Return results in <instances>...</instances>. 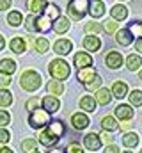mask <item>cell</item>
Returning a JSON list of instances; mask_svg holds the SVG:
<instances>
[{
	"instance_id": "obj_1",
	"label": "cell",
	"mask_w": 142,
	"mask_h": 153,
	"mask_svg": "<svg viewBox=\"0 0 142 153\" xmlns=\"http://www.w3.org/2000/svg\"><path fill=\"white\" fill-rule=\"evenodd\" d=\"M64 132H66V126L62 121H50L46 125V128L39 134V143L43 146H53L61 141Z\"/></svg>"
},
{
	"instance_id": "obj_2",
	"label": "cell",
	"mask_w": 142,
	"mask_h": 153,
	"mask_svg": "<svg viewBox=\"0 0 142 153\" xmlns=\"http://www.w3.org/2000/svg\"><path fill=\"white\" fill-rule=\"evenodd\" d=\"M48 71H50V75H52L53 80H59V82L70 78V75H71L70 64L64 59H53L50 62V66H48Z\"/></svg>"
},
{
	"instance_id": "obj_3",
	"label": "cell",
	"mask_w": 142,
	"mask_h": 153,
	"mask_svg": "<svg viewBox=\"0 0 142 153\" xmlns=\"http://www.w3.org/2000/svg\"><path fill=\"white\" fill-rule=\"evenodd\" d=\"M41 75L34 71V70H25L21 76H20V85L25 89V91H29V93H34L37 91L39 87H41Z\"/></svg>"
},
{
	"instance_id": "obj_4",
	"label": "cell",
	"mask_w": 142,
	"mask_h": 153,
	"mask_svg": "<svg viewBox=\"0 0 142 153\" xmlns=\"http://www.w3.org/2000/svg\"><path fill=\"white\" fill-rule=\"evenodd\" d=\"M87 9H89V0H70L68 16L73 22H78L87 14Z\"/></svg>"
},
{
	"instance_id": "obj_5",
	"label": "cell",
	"mask_w": 142,
	"mask_h": 153,
	"mask_svg": "<svg viewBox=\"0 0 142 153\" xmlns=\"http://www.w3.org/2000/svg\"><path fill=\"white\" fill-rule=\"evenodd\" d=\"M50 123V114L44 111V109H34L30 111V116H29V125L32 128H43Z\"/></svg>"
},
{
	"instance_id": "obj_6",
	"label": "cell",
	"mask_w": 142,
	"mask_h": 153,
	"mask_svg": "<svg viewBox=\"0 0 142 153\" xmlns=\"http://www.w3.org/2000/svg\"><path fill=\"white\" fill-rule=\"evenodd\" d=\"M105 64H106V68H110V70L123 68V55L117 50H110L105 55Z\"/></svg>"
},
{
	"instance_id": "obj_7",
	"label": "cell",
	"mask_w": 142,
	"mask_h": 153,
	"mask_svg": "<svg viewBox=\"0 0 142 153\" xmlns=\"http://www.w3.org/2000/svg\"><path fill=\"white\" fill-rule=\"evenodd\" d=\"M96 76H98V71H96V68H92V66L80 68V70H78V73H76L78 82H82L84 85H85V84H89V82H92Z\"/></svg>"
},
{
	"instance_id": "obj_8",
	"label": "cell",
	"mask_w": 142,
	"mask_h": 153,
	"mask_svg": "<svg viewBox=\"0 0 142 153\" xmlns=\"http://www.w3.org/2000/svg\"><path fill=\"white\" fill-rule=\"evenodd\" d=\"M41 105H43V109H44L48 114L57 112V111L61 109V102H59V98H57V96H53V94L44 96V98L41 100Z\"/></svg>"
},
{
	"instance_id": "obj_9",
	"label": "cell",
	"mask_w": 142,
	"mask_h": 153,
	"mask_svg": "<svg viewBox=\"0 0 142 153\" xmlns=\"http://www.w3.org/2000/svg\"><path fill=\"white\" fill-rule=\"evenodd\" d=\"M87 13L92 18H101L105 14V2L103 0H89V9Z\"/></svg>"
},
{
	"instance_id": "obj_10",
	"label": "cell",
	"mask_w": 142,
	"mask_h": 153,
	"mask_svg": "<svg viewBox=\"0 0 142 153\" xmlns=\"http://www.w3.org/2000/svg\"><path fill=\"white\" fill-rule=\"evenodd\" d=\"M84 48H85L87 52H98V50L101 48V39H100V36H96V34H87V36L84 38Z\"/></svg>"
},
{
	"instance_id": "obj_11",
	"label": "cell",
	"mask_w": 142,
	"mask_h": 153,
	"mask_svg": "<svg viewBox=\"0 0 142 153\" xmlns=\"http://www.w3.org/2000/svg\"><path fill=\"white\" fill-rule=\"evenodd\" d=\"M53 50H55L57 55H68L73 50V41H70V39H66V38L57 39L55 45H53Z\"/></svg>"
},
{
	"instance_id": "obj_12",
	"label": "cell",
	"mask_w": 142,
	"mask_h": 153,
	"mask_svg": "<svg viewBox=\"0 0 142 153\" xmlns=\"http://www.w3.org/2000/svg\"><path fill=\"white\" fill-rule=\"evenodd\" d=\"M52 20L44 14V13H41V14H37L36 16V30L37 32H48V30H52Z\"/></svg>"
},
{
	"instance_id": "obj_13",
	"label": "cell",
	"mask_w": 142,
	"mask_h": 153,
	"mask_svg": "<svg viewBox=\"0 0 142 153\" xmlns=\"http://www.w3.org/2000/svg\"><path fill=\"white\" fill-rule=\"evenodd\" d=\"M73 62H75V66H76L78 70H80V68H87V66H92V57H91V53H87V52H76Z\"/></svg>"
},
{
	"instance_id": "obj_14",
	"label": "cell",
	"mask_w": 142,
	"mask_h": 153,
	"mask_svg": "<svg viewBox=\"0 0 142 153\" xmlns=\"http://www.w3.org/2000/svg\"><path fill=\"white\" fill-rule=\"evenodd\" d=\"M89 123H91V119L85 116V112H76V114L71 116V125H73V128H76V130L87 128Z\"/></svg>"
},
{
	"instance_id": "obj_15",
	"label": "cell",
	"mask_w": 142,
	"mask_h": 153,
	"mask_svg": "<svg viewBox=\"0 0 142 153\" xmlns=\"http://www.w3.org/2000/svg\"><path fill=\"white\" fill-rule=\"evenodd\" d=\"M115 41H117V45H121V46H130V45L133 43V36L130 34L128 29H117V30H115Z\"/></svg>"
},
{
	"instance_id": "obj_16",
	"label": "cell",
	"mask_w": 142,
	"mask_h": 153,
	"mask_svg": "<svg viewBox=\"0 0 142 153\" xmlns=\"http://www.w3.org/2000/svg\"><path fill=\"white\" fill-rule=\"evenodd\" d=\"M110 16H112V20H115V22H123V20L128 18V7L123 5V4H115V5L110 9Z\"/></svg>"
},
{
	"instance_id": "obj_17",
	"label": "cell",
	"mask_w": 142,
	"mask_h": 153,
	"mask_svg": "<svg viewBox=\"0 0 142 153\" xmlns=\"http://www.w3.org/2000/svg\"><path fill=\"white\" fill-rule=\"evenodd\" d=\"M84 144H85L87 150L96 152V150H100V146H101V137H100L98 134H87V135L84 137Z\"/></svg>"
},
{
	"instance_id": "obj_18",
	"label": "cell",
	"mask_w": 142,
	"mask_h": 153,
	"mask_svg": "<svg viewBox=\"0 0 142 153\" xmlns=\"http://www.w3.org/2000/svg\"><path fill=\"white\" fill-rule=\"evenodd\" d=\"M52 29H53L57 34H66V32L70 30V18H66V16H59L57 20H53Z\"/></svg>"
},
{
	"instance_id": "obj_19",
	"label": "cell",
	"mask_w": 142,
	"mask_h": 153,
	"mask_svg": "<svg viewBox=\"0 0 142 153\" xmlns=\"http://www.w3.org/2000/svg\"><path fill=\"white\" fill-rule=\"evenodd\" d=\"M110 93H112V96H115V98L121 100V98H124V96L128 94V84H124L123 80H117V82L112 84Z\"/></svg>"
},
{
	"instance_id": "obj_20",
	"label": "cell",
	"mask_w": 142,
	"mask_h": 153,
	"mask_svg": "<svg viewBox=\"0 0 142 153\" xmlns=\"http://www.w3.org/2000/svg\"><path fill=\"white\" fill-rule=\"evenodd\" d=\"M9 48H11V52H13V53H23V52L27 50V41L21 38V36H16V38L11 39Z\"/></svg>"
},
{
	"instance_id": "obj_21",
	"label": "cell",
	"mask_w": 142,
	"mask_h": 153,
	"mask_svg": "<svg viewBox=\"0 0 142 153\" xmlns=\"http://www.w3.org/2000/svg\"><path fill=\"white\" fill-rule=\"evenodd\" d=\"M115 117L117 119H123V121L132 119L133 117V109L130 105H126V103H121V105L115 107Z\"/></svg>"
},
{
	"instance_id": "obj_22",
	"label": "cell",
	"mask_w": 142,
	"mask_h": 153,
	"mask_svg": "<svg viewBox=\"0 0 142 153\" xmlns=\"http://www.w3.org/2000/svg\"><path fill=\"white\" fill-rule=\"evenodd\" d=\"M46 5H48V0H29V4H27L30 14H36V16L41 14V13L44 11Z\"/></svg>"
},
{
	"instance_id": "obj_23",
	"label": "cell",
	"mask_w": 142,
	"mask_h": 153,
	"mask_svg": "<svg viewBox=\"0 0 142 153\" xmlns=\"http://www.w3.org/2000/svg\"><path fill=\"white\" fill-rule=\"evenodd\" d=\"M96 103H100V105H108L110 103V100H112V93H110V89H105V87H100L98 91H96Z\"/></svg>"
},
{
	"instance_id": "obj_24",
	"label": "cell",
	"mask_w": 142,
	"mask_h": 153,
	"mask_svg": "<svg viewBox=\"0 0 142 153\" xmlns=\"http://www.w3.org/2000/svg\"><path fill=\"white\" fill-rule=\"evenodd\" d=\"M16 68H18V64L13 59H2L0 61V73H4V75H13L16 71Z\"/></svg>"
},
{
	"instance_id": "obj_25",
	"label": "cell",
	"mask_w": 142,
	"mask_h": 153,
	"mask_svg": "<svg viewBox=\"0 0 142 153\" xmlns=\"http://www.w3.org/2000/svg\"><path fill=\"white\" fill-rule=\"evenodd\" d=\"M141 66H142V57H141V55L132 53V55H128V57H126V68H128L130 71H137Z\"/></svg>"
},
{
	"instance_id": "obj_26",
	"label": "cell",
	"mask_w": 142,
	"mask_h": 153,
	"mask_svg": "<svg viewBox=\"0 0 142 153\" xmlns=\"http://www.w3.org/2000/svg\"><path fill=\"white\" fill-rule=\"evenodd\" d=\"M80 109H84L85 112H94L96 111V100L89 94H85L84 98H80Z\"/></svg>"
},
{
	"instance_id": "obj_27",
	"label": "cell",
	"mask_w": 142,
	"mask_h": 153,
	"mask_svg": "<svg viewBox=\"0 0 142 153\" xmlns=\"http://www.w3.org/2000/svg\"><path fill=\"white\" fill-rule=\"evenodd\" d=\"M46 91L50 93V94H62L64 93V84L62 82H59V80H50L48 84H46Z\"/></svg>"
},
{
	"instance_id": "obj_28",
	"label": "cell",
	"mask_w": 142,
	"mask_h": 153,
	"mask_svg": "<svg viewBox=\"0 0 142 153\" xmlns=\"http://www.w3.org/2000/svg\"><path fill=\"white\" fill-rule=\"evenodd\" d=\"M101 128H103L105 132H114V130L119 128V125H117V121H115L114 116H105V117L101 119Z\"/></svg>"
},
{
	"instance_id": "obj_29",
	"label": "cell",
	"mask_w": 142,
	"mask_h": 153,
	"mask_svg": "<svg viewBox=\"0 0 142 153\" xmlns=\"http://www.w3.org/2000/svg\"><path fill=\"white\" fill-rule=\"evenodd\" d=\"M43 13H44L52 22H53V20H57V18L61 16V9H59V5H57V4H50V2H48V5L44 7V11H43Z\"/></svg>"
},
{
	"instance_id": "obj_30",
	"label": "cell",
	"mask_w": 142,
	"mask_h": 153,
	"mask_svg": "<svg viewBox=\"0 0 142 153\" xmlns=\"http://www.w3.org/2000/svg\"><path fill=\"white\" fill-rule=\"evenodd\" d=\"M7 23H9L11 27H20V25L23 23L21 13H20V11H11V13L7 14Z\"/></svg>"
},
{
	"instance_id": "obj_31",
	"label": "cell",
	"mask_w": 142,
	"mask_h": 153,
	"mask_svg": "<svg viewBox=\"0 0 142 153\" xmlns=\"http://www.w3.org/2000/svg\"><path fill=\"white\" fill-rule=\"evenodd\" d=\"M123 143H124L126 148H135V146L139 144V135H137L135 132H126V134L123 135Z\"/></svg>"
},
{
	"instance_id": "obj_32",
	"label": "cell",
	"mask_w": 142,
	"mask_h": 153,
	"mask_svg": "<svg viewBox=\"0 0 142 153\" xmlns=\"http://www.w3.org/2000/svg\"><path fill=\"white\" fill-rule=\"evenodd\" d=\"M13 103V94L7 89H0V107H9Z\"/></svg>"
},
{
	"instance_id": "obj_33",
	"label": "cell",
	"mask_w": 142,
	"mask_h": 153,
	"mask_svg": "<svg viewBox=\"0 0 142 153\" xmlns=\"http://www.w3.org/2000/svg\"><path fill=\"white\" fill-rule=\"evenodd\" d=\"M126 29L130 30V34H132L133 38H141L142 36V22H132Z\"/></svg>"
},
{
	"instance_id": "obj_34",
	"label": "cell",
	"mask_w": 142,
	"mask_h": 153,
	"mask_svg": "<svg viewBox=\"0 0 142 153\" xmlns=\"http://www.w3.org/2000/svg\"><path fill=\"white\" fill-rule=\"evenodd\" d=\"M36 50L39 52V53H44V52H48V48H50V43H48V39L46 38H37L34 43Z\"/></svg>"
},
{
	"instance_id": "obj_35",
	"label": "cell",
	"mask_w": 142,
	"mask_h": 153,
	"mask_svg": "<svg viewBox=\"0 0 142 153\" xmlns=\"http://www.w3.org/2000/svg\"><path fill=\"white\" fill-rule=\"evenodd\" d=\"M130 103L135 105V107H142V91L141 89L132 91V94H130Z\"/></svg>"
},
{
	"instance_id": "obj_36",
	"label": "cell",
	"mask_w": 142,
	"mask_h": 153,
	"mask_svg": "<svg viewBox=\"0 0 142 153\" xmlns=\"http://www.w3.org/2000/svg\"><path fill=\"white\" fill-rule=\"evenodd\" d=\"M117 27H119V23L115 22V20H106V22H103V30L105 32H108V34H114L115 30H117Z\"/></svg>"
},
{
	"instance_id": "obj_37",
	"label": "cell",
	"mask_w": 142,
	"mask_h": 153,
	"mask_svg": "<svg viewBox=\"0 0 142 153\" xmlns=\"http://www.w3.org/2000/svg\"><path fill=\"white\" fill-rule=\"evenodd\" d=\"M25 29L29 32H37L36 30V14H29L27 20H25Z\"/></svg>"
},
{
	"instance_id": "obj_38",
	"label": "cell",
	"mask_w": 142,
	"mask_h": 153,
	"mask_svg": "<svg viewBox=\"0 0 142 153\" xmlns=\"http://www.w3.org/2000/svg\"><path fill=\"white\" fill-rule=\"evenodd\" d=\"M36 146H37V143H36L34 139H27V141L21 143L23 152H36Z\"/></svg>"
},
{
	"instance_id": "obj_39",
	"label": "cell",
	"mask_w": 142,
	"mask_h": 153,
	"mask_svg": "<svg viewBox=\"0 0 142 153\" xmlns=\"http://www.w3.org/2000/svg\"><path fill=\"white\" fill-rule=\"evenodd\" d=\"M85 87L89 89V91H98L100 87H101V76L98 75L92 82H89V84H85Z\"/></svg>"
},
{
	"instance_id": "obj_40",
	"label": "cell",
	"mask_w": 142,
	"mask_h": 153,
	"mask_svg": "<svg viewBox=\"0 0 142 153\" xmlns=\"http://www.w3.org/2000/svg\"><path fill=\"white\" fill-rule=\"evenodd\" d=\"M9 123H11L9 112H7V111H0V128H2V126H7Z\"/></svg>"
},
{
	"instance_id": "obj_41",
	"label": "cell",
	"mask_w": 142,
	"mask_h": 153,
	"mask_svg": "<svg viewBox=\"0 0 142 153\" xmlns=\"http://www.w3.org/2000/svg\"><path fill=\"white\" fill-rule=\"evenodd\" d=\"M39 105H41V98H30L27 103H25V107L29 109V111H34V109H39Z\"/></svg>"
},
{
	"instance_id": "obj_42",
	"label": "cell",
	"mask_w": 142,
	"mask_h": 153,
	"mask_svg": "<svg viewBox=\"0 0 142 153\" xmlns=\"http://www.w3.org/2000/svg\"><path fill=\"white\" fill-rule=\"evenodd\" d=\"M100 30H101V25L96 22H89L85 25V32H100Z\"/></svg>"
},
{
	"instance_id": "obj_43",
	"label": "cell",
	"mask_w": 142,
	"mask_h": 153,
	"mask_svg": "<svg viewBox=\"0 0 142 153\" xmlns=\"http://www.w3.org/2000/svg\"><path fill=\"white\" fill-rule=\"evenodd\" d=\"M9 139H11V135H9V132L2 126L0 128V144H5V143H9Z\"/></svg>"
},
{
	"instance_id": "obj_44",
	"label": "cell",
	"mask_w": 142,
	"mask_h": 153,
	"mask_svg": "<svg viewBox=\"0 0 142 153\" xmlns=\"http://www.w3.org/2000/svg\"><path fill=\"white\" fill-rule=\"evenodd\" d=\"M11 84V75H4V73H0V85L2 87H7Z\"/></svg>"
},
{
	"instance_id": "obj_45",
	"label": "cell",
	"mask_w": 142,
	"mask_h": 153,
	"mask_svg": "<svg viewBox=\"0 0 142 153\" xmlns=\"http://www.w3.org/2000/svg\"><path fill=\"white\" fill-rule=\"evenodd\" d=\"M11 4H13V0H0V13L5 11V9H9Z\"/></svg>"
},
{
	"instance_id": "obj_46",
	"label": "cell",
	"mask_w": 142,
	"mask_h": 153,
	"mask_svg": "<svg viewBox=\"0 0 142 153\" xmlns=\"http://www.w3.org/2000/svg\"><path fill=\"white\" fill-rule=\"evenodd\" d=\"M68 153H82V148H80L78 144H75V143H73V144L68 146Z\"/></svg>"
},
{
	"instance_id": "obj_47",
	"label": "cell",
	"mask_w": 142,
	"mask_h": 153,
	"mask_svg": "<svg viewBox=\"0 0 142 153\" xmlns=\"http://www.w3.org/2000/svg\"><path fill=\"white\" fill-rule=\"evenodd\" d=\"M105 153H119V148H117V146H115V144H112V143H110V144H108V146H106Z\"/></svg>"
},
{
	"instance_id": "obj_48",
	"label": "cell",
	"mask_w": 142,
	"mask_h": 153,
	"mask_svg": "<svg viewBox=\"0 0 142 153\" xmlns=\"http://www.w3.org/2000/svg\"><path fill=\"white\" fill-rule=\"evenodd\" d=\"M135 50L142 53V36L141 38H137V41H135Z\"/></svg>"
},
{
	"instance_id": "obj_49",
	"label": "cell",
	"mask_w": 142,
	"mask_h": 153,
	"mask_svg": "<svg viewBox=\"0 0 142 153\" xmlns=\"http://www.w3.org/2000/svg\"><path fill=\"white\" fill-rule=\"evenodd\" d=\"M132 125H133V123H130V119H126V121H124V123L121 125V128H123V130L126 132V130H130V128H132Z\"/></svg>"
},
{
	"instance_id": "obj_50",
	"label": "cell",
	"mask_w": 142,
	"mask_h": 153,
	"mask_svg": "<svg viewBox=\"0 0 142 153\" xmlns=\"http://www.w3.org/2000/svg\"><path fill=\"white\" fill-rule=\"evenodd\" d=\"M4 46H5V39H4V36L0 34V52L4 50Z\"/></svg>"
},
{
	"instance_id": "obj_51",
	"label": "cell",
	"mask_w": 142,
	"mask_h": 153,
	"mask_svg": "<svg viewBox=\"0 0 142 153\" xmlns=\"http://www.w3.org/2000/svg\"><path fill=\"white\" fill-rule=\"evenodd\" d=\"M0 153H14V152L9 150V148H5V146H0Z\"/></svg>"
},
{
	"instance_id": "obj_52",
	"label": "cell",
	"mask_w": 142,
	"mask_h": 153,
	"mask_svg": "<svg viewBox=\"0 0 142 153\" xmlns=\"http://www.w3.org/2000/svg\"><path fill=\"white\" fill-rule=\"evenodd\" d=\"M100 137H103V139H105L106 143H112V137H110V135H108V134H101V135H100Z\"/></svg>"
},
{
	"instance_id": "obj_53",
	"label": "cell",
	"mask_w": 142,
	"mask_h": 153,
	"mask_svg": "<svg viewBox=\"0 0 142 153\" xmlns=\"http://www.w3.org/2000/svg\"><path fill=\"white\" fill-rule=\"evenodd\" d=\"M50 153H64V152H62V150H52Z\"/></svg>"
},
{
	"instance_id": "obj_54",
	"label": "cell",
	"mask_w": 142,
	"mask_h": 153,
	"mask_svg": "<svg viewBox=\"0 0 142 153\" xmlns=\"http://www.w3.org/2000/svg\"><path fill=\"white\" fill-rule=\"evenodd\" d=\"M141 68H142V66H141ZM139 78L142 80V70H141V73H139Z\"/></svg>"
},
{
	"instance_id": "obj_55",
	"label": "cell",
	"mask_w": 142,
	"mask_h": 153,
	"mask_svg": "<svg viewBox=\"0 0 142 153\" xmlns=\"http://www.w3.org/2000/svg\"><path fill=\"white\" fill-rule=\"evenodd\" d=\"M123 153H132V152H123Z\"/></svg>"
},
{
	"instance_id": "obj_56",
	"label": "cell",
	"mask_w": 142,
	"mask_h": 153,
	"mask_svg": "<svg viewBox=\"0 0 142 153\" xmlns=\"http://www.w3.org/2000/svg\"><path fill=\"white\" fill-rule=\"evenodd\" d=\"M32 153H37V152H32Z\"/></svg>"
},
{
	"instance_id": "obj_57",
	"label": "cell",
	"mask_w": 142,
	"mask_h": 153,
	"mask_svg": "<svg viewBox=\"0 0 142 153\" xmlns=\"http://www.w3.org/2000/svg\"><path fill=\"white\" fill-rule=\"evenodd\" d=\"M141 153H142V152H141Z\"/></svg>"
}]
</instances>
